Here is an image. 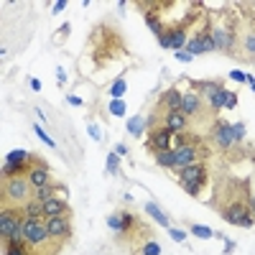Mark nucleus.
Returning <instances> with one entry per match:
<instances>
[{"mask_svg":"<svg viewBox=\"0 0 255 255\" xmlns=\"http://www.w3.org/2000/svg\"><path fill=\"white\" fill-rule=\"evenodd\" d=\"M36 196V189L31 187L28 176H13L3 179V204L10 202V207H23L28 199Z\"/></svg>","mask_w":255,"mask_h":255,"instance_id":"nucleus-1","label":"nucleus"},{"mask_svg":"<svg viewBox=\"0 0 255 255\" xmlns=\"http://www.w3.org/2000/svg\"><path fill=\"white\" fill-rule=\"evenodd\" d=\"M179 174V184H181V189H184L189 196H199V191H202V187H204V181H207V166L204 163H191V166H187V169H181V171H176Z\"/></svg>","mask_w":255,"mask_h":255,"instance_id":"nucleus-2","label":"nucleus"},{"mask_svg":"<svg viewBox=\"0 0 255 255\" xmlns=\"http://www.w3.org/2000/svg\"><path fill=\"white\" fill-rule=\"evenodd\" d=\"M220 214H222V220L227 222V225H235V227H253L255 225V217L250 214V207L243 202V199H232L230 204H225L222 209H220Z\"/></svg>","mask_w":255,"mask_h":255,"instance_id":"nucleus-3","label":"nucleus"},{"mask_svg":"<svg viewBox=\"0 0 255 255\" xmlns=\"http://www.w3.org/2000/svg\"><path fill=\"white\" fill-rule=\"evenodd\" d=\"M23 235H26V243L31 248H46L51 243V235L46 230V220H26Z\"/></svg>","mask_w":255,"mask_h":255,"instance_id":"nucleus-4","label":"nucleus"},{"mask_svg":"<svg viewBox=\"0 0 255 255\" xmlns=\"http://www.w3.org/2000/svg\"><path fill=\"white\" fill-rule=\"evenodd\" d=\"M174 130H169L166 125H153V130H148V148L161 153V151H174Z\"/></svg>","mask_w":255,"mask_h":255,"instance_id":"nucleus-5","label":"nucleus"},{"mask_svg":"<svg viewBox=\"0 0 255 255\" xmlns=\"http://www.w3.org/2000/svg\"><path fill=\"white\" fill-rule=\"evenodd\" d=\"M174 153H176V169L174 171H181V169H187V166H191V163H196V158H199V145H196V140H184L181 145H176L174 148Z\"/></svg>","mask_w":255,"mask_h":255,"instance_id":"nucleus-6","label":"nucleus"},{"mask_svg":"<svg viewBox=\"0 0 255 255\" xmlns=\"http://www.w3.org/2000/svg\"><path fill=\"white\" fill-rule=\"evenodd\" d=\"M107 227H110L118 238L130 232V227H135V217L128 209H115L113 214H107Z\"/></svg>","mask_w":255,"mask_h":255,"instance_id":"nucleus-7","label":"nucleus"},{"mask_svg":"<svg viewBox=\"0 0 255 255\" xmlns=\"http://www.w3.org/2000/svg\"><path fill=\"white\" fill-rule=\"evenodd\" d=\"M209 36H212L217 51L232 54V49H235V31H230V28H225V26H212V28H209Z\"/></svg>","mask_w":255,"mask_h":255,"instance_id":"nucleus-8","label":"nucleus"},{"mask_svg":"<svg viewBox=\"0 0 255 255\" xmlns=\"http://www.w3.org/2000/svg\"><path fill=\"white\" fill-rule=\"evenodd\" d=\"M46 230L51 235V240H69L71 238V222H69V217H49L46 220Z\"/></svg>","mask_w":255,"mask_h":255,"instance_id":"nucleus-9","label":"nucleus"},{"mask_svg":"<svg viewBox=\"0 0 255 255\" xmlns=\"http://www.w3.org/2000/svg\"><path fill=\"white\" fill-rule=\"evenodd\" d=\"M212 135H214V143L220 145V148H225V151H230L235 143V133H232V123H225V120H217L214 123V128H212Z\"/></svg>","mask_w":255,"mask_h":255,"instance_id":"nucleus-10","label":"nucleus"},{"mask_svg":"<svg viewBox=\"0 0 255 255\" xmlns=\"http://www.w3.org/2000/svg\"><path fill=\"white\" fill-rule=\"evenodd\" d=\"M28 181H31L33 189H44V187L51 184V171H49V166H46V161L36 158L33 169H31V174H28Z\"/></svg>","mask_w":255,"mask_h":255,"instance_id":"nucleus-11","label":"nucleus"},{"mask_svg":"<svg viewBox=\"0 0 255 255\" xmlns=\"http://www.w3.org/2000/svg\"><path fill=\"white\" fill-rule=\"evenodd\" d=\"M199 110H202V95L196 89H187L181 95V113L187 118H194V115H199Z\"/></svg>","mask_w":255,"mask_h":255,"instance_id":"nucleus-12","label":"nucleus"},{"mask_svg":"<svg viewBox=\"0 0 255 255\" xmlns=\"http://www.w3.org/2000/svg\"><path fill=\"white\" fill-rule=\"evenodd\" d=\"M49 217H69V202L64 196H54L44 202V220Z\"/></svg>","mask_w":255,"mask_h":255,"instance_id":"nucleus-13","label":"nucleus"},{"mask_svg":"<svg viewBox=\"0 0 255 255\" xmlns=\"http://www.w3.org/2000/svg\"><path fill=\"white\" fill-rule=\"evenodd\" d=\"M187 120H189V118H187L184 113H181V110H171V113L163 115V125H166L169 130H174L176 135L187 130Z\"/></svg>","mask_w":255,"mask_h":255,"instance_id":"nucleus-14","label":"nucleus"},{"mask_svg":"<svg viewBox=\"0 0 255 255\" xmlns=\"http://www.w3.org/2000/svg\"><path fill=\"white\" fill-rule=\"evenodd\" d=\"M181 89H176V87H169L166 92H163V97H161V107L166 113H171V110H181Z\"/></svg>","mask_w":255,"mask_h":255,"instance_id":"nucleus-15","label":"nucleus"},{"mask_svg":"<svg viewBox=\"0 0 255 255\" xmlns=\"http://www.w3.org/2000/svg\"><path fill=\"white\" fill-rule=\"evenodd\" d=\"M163 36L169 39V49H174V51H179L181 46H187V31H184V26H176V28H166L163 31Z\"/></svg>","mask_w":255,"mask_h":255,"instance_id":"nucleus-16","label":"nucleus"},{"mask_svg":"<svg viewBox=\"0 0 255 255\" xmlns=\"http://www.w3.org/2000/svg\"><path fill=\"white\" fill-rule=\"evenodd\" d=\"M220 87H222V84L217 82V79H196V82L191 84V89H196V92L202 95V97H207V100H209V97H212Z\"/></svg>","mask_w":255,"mask_h":255,"instance_id":"nucleus-17","label":"nucleus"},{"mask_svg":"<svg viewBox=\"0 0 255 255\" xmlns=\"http://www.w3.org/2000/svg\"><path fill=\"white\" fill-rule=\"evenodd\" d=\"M23 214L26 220H44V202L41 199H28V202L23 204Z\"/></svg>","mask_w":255,"mask_h":255,"instance_id":"nucleus-18","label":"nucleus"},{"mask_svg":"<svg viewBox=\"0 0 255 255\" xmlns=\"http://www.w3.org/2000/svg\"><path fill=\"white\" fill-rule=\"evenodd\" d=\"M145 214H148L151 220H156L161 227H171V222H169V214L163 212L156 202H145Z\"/></svg>","mask_w":255,"mask_h":255,"instance_id":"nucleus-19","label":"nucleus"},{"mask_svg":"<svg viewBox=\"0 0 255 255\" xmlns=\"http://www.w3.org/2000/svg\"><path fill=\"white\" fill-rule=\"evenodd\" d=\"M153 161H156V166H161V169H176V153L174 151H161V153H156L153 156Z\"/></svg>","mask_w":255,"mask_h":255,"instance_id":"nucleus-20","label":"nucleus"},{"mask_svg":"<svg viewBox=\"0 0 255 255\" xmlns=\"http://www.w3.org/2000/svg\"><path fill=\"white\" fill-rule=\"evenodd\" d=\"M145 26H148L156 36H163V31H166V26L161 23V18L156 13H151V10H145Z\"/></svg>","mask_w":255,"mask_h":255,"instance_id":"nucleus-21","label":"nucleus"},{"mask_svg":"<svg viewBox=\"0 0 255 255\" xmlns=\"http://www.w3.org/2000/svg\"><path fill=\"white\" fill-rule=\"evenodd\" d=\"M143 130H145V120H143L140 115H133L130 120H128V133H130V135L140 138V135H143Z\"/></svg>","mask_w":255,"mask_h":255,"instance_id":"nucleus-22","label":"nucleus"},{"mask_svg":"<svg viewBox=\"0 0 255 255\" xmlns=\"http://www.w3.org/2000/svg\"><path fill=\"white\" fill-rule=\"evenodd\" d=\"M28 161H33V156L28 151H21V148H15L5 156V163H28Z\"/></svg>","mask_w":255,"mask_h":255,"instance_id":"nucleus-23","label":"nucleus"},{"mask_svg":"<svg viewBox=\"0 0 255 255\" xmlns=\"http://www.w3.org/2000/svg\"><path fill=\"white\" fill-rule=\"evenodd\" d=\"M3 248H5V255H28V243L8 240V243H3Z\"/></svg>","mask_w":255,"mask_h":255,"instance_id":"nucleus-24","label":"nucleus"},{"mask_svg":"<svg viewBox=\"0 0 255 255\" xmlns=\"http://www.w3.org/2000/svg\"><path fill=\"white\" fill-rule=\"evenodd\" d=\"M196 39H199V44H202V51H204V54L217 51V49H214V41H212V36H209V28H204V31H196Z\"/></svg>","mask_w":255,"mask_h":255,"instance_id":"nucleus-25","label":"nucleus"},{"mask_svg":"<svg viewBox=\"0 0 255 255\" xmlns=\"http://www.w3.org/2000/svg\"><path fill=\"white\" fill-rule=\"evenodd\" d=\"M189 232L194 235V238H199V240H209V238H214V232L207 227V225H189Z\"/></svg>","mask_w":255,"mask_h":255,"instance_id":"nucleus-26","label":"nucleus"},{"mask_svg":"<svg viewBox=\"0 0 255 255\" xmlns=\"http://www.w3.org/2000/svg\"><path fill=\"white\" fill-rule=\"evenodd\" d=\"M243 51L248 59H255V31H248L243 39Z\"/></svg>","mask_w":255,"mask_h":255,"instance_id":"nucleus-27","label":"nucleus"},{"mask_svg":"<svg viewBox=\"0 0 255 255\" xmlns=\"http://www.w3.org/2000/svg\"><path fill=\"white\" fill-rule=\"evenodd\" d=\"M225 92H227V87H220V89H217V92L209 97V107H212L214 113H217V110H222V107H225Z\"/></svg>","mask_w":255,"mask_h":255,"instance_id":"nucleus-28","label":"nucleus"},{"mask_svg":"<svg viewBox=\"0 0 255 255\" xmlns=\"http://www.w3.org/2000/svg\"><path fill=\"white\" fill-rule=\"evenodd\" d=\"M125 87H128V82H125L123 77H120V79H115V82H113V87H110V97H113V100H120V97L125 95Z\"/></svg>","mask_w":255,"mask_h":255,"instance_id":"nucleus-29","label":"nucleus"},{"mask_svg":"<svg viewBox=\"0 0 255 255\" xmlns=\"http://www.w3.org/2000/svg\"><path fill=\"white\" fill-rule=\"evenodd\" d=\"M138 255H161V245L156 240H145L143 248L138 250Z\"/></svg>","mask_w":255,"mask_h":255,"instance_id":"nucleus-30","label":"nucleus"},{"mask_svg":"<svg viewBox=\"0 0 255 255\" xmlns=\"http://www.w3.org/2000/svg\"><path fill=\"white\" fill-rule=\"evenodd\" d=\"M187 54H189V57H199V54H204V51H202V44H199V39H196V33L187 41Z\"/></svg>","mask_w":255,"mask_h":255,"instance_id":"nucleus-31","label":"nucleus"},{"mask_svg":"<svg viewBox=\"0 0 255 255\" xmlns=\"http://www.w3.org/2000/svg\"><path fill=\"white\" fill-rule=\"evenodd\" d=\"M107 174H120V156L118 153H107Z\"/></svg>","mask_w":255,"mask_h":255,"instance_id":"nucleus-32","label":"nucleus"},{"mask_svg":"<svg viewBox=\"0 0 255 255\" xmlns=\"http://www.w3.org/2000/svg\"><path fill=\"white\" fill-rule=\"evenodd\" d=\"M33 133L39 135V138H41V140L49 145V148H57V143H54V138H51L49 133H44V128H41V125H33Z\"/></svg>","mask_w":255,"mask_h":255,"instance_id":"nucleus-33","label":"nucleus"},{"mask_svg":"<svg viewBox=\"0 0 255 255\" xmlns=\"http://www.w3.org/2000/svg\"><path fill=\"white\" fill-rule=\"evenodd\" d=\"M110 115H115V118H123V115H125V102H123V100H113V102H110Z\"/></svg>","mask_w":255,"mask_h":255,"instance_id":"nucleus-34","label":"nucleus"},{"mask_svg":"<svg viewBox=\"0 0 255 255\" xmlns=\"http://www.w3.org/2000/svg\"><path fill=\"white\" fill-rule=\"evenodd\" d=\"M169 235H171L174 243H187V232L179 230V227H169Z\"/></svg>","mask_w":255,"mask_h":255,"instance_id":"nucleus-35","label":"nucleus"},{"mask_svg":"<svg viewBox=\"0 0 255 255\" xmlns=\"http://www.w3.org/2000/svg\"><path fill=\"white\" fill-rule=\"evenodd\" d=\"M225 107H227V110H235V107H238V95L230 92V89L225 92Z\"/></svg>","mask_w":255,"mask_h":255,"instance_id":"nucleus-36","label":"nucleus"},{"mask_svg":"<svg viewBox=\"0 0 255 255\" xmlns=\"http://www.w3.org/2000/svg\"><path fill=\"white\" fill-rule=\"evenodd\" d=\"M232 133H235V140L240 143V140L245 138V125H243V123H235V125H232Z\"/></svg>","mask_w":255,"mask_h":255,"instance_id":"nucleus-37","label":"nucleus"},{"mask_svg":"<svg viewBox=\"0 0 255 255\" xmlns=\"http://www.w3.org/2000/svg\"><path fill=\"white\" fill-rule=\"evenodd\" d=\"M230 79H235V82H248V74H245V71H240V69H232V71H230Z\"/></svg>","mask_w":255,"mask_h":255,"instance_id":"nucleus-38","label":"nucleus"},{"mask_svg":"<svg viewBox=\"0 0 255 255\" xmlns=\"http://www.w3.org/2000/svg\"><path fill=\"white\" fill-rule=\"evenodd\" d=\"M174 57H176V59H179L181 64H189V62L194 59V57H189V54H187V51H174Z\"/></svg>","mask_w":255,"mask_h":255,"instance_id":"nucleus-39","label":"nucleus"},{"mask_svg":"<svg viewBox=\"0 0 255 255\" xmlns=\"http://www.w3.org/2000/svg\"><path fill=\"white\" fill-rule=\"evenodd\" d=\"M64 8H66V0H57V3L51 5V13H54V15H59Z\"/></svg>","mask_w":255,"mask_h":255,"instance_id":"nucleus-40","label":"nucleus"},{"mask_svg":"<svg viewBox=\"0 0 255 255\" xmlns=\"http://www.w3.org/2000/svg\"><path fill=\"white\" fill-rule=\"evenodd\" d=\"M89 135H92L95 140H102V133H100V128H97V125H92V123H89Z\"/></svg>","mask_w":255,"mask_h":255,"instance_id":"nucleus-41","label":"nucleus"},{"mask_svg":"<svg viewBox=\"0 0 255 255\" xmlns=\"http://www.w3.org/2000/svg\"><path fill=\"white\" fill-rule=\"evenodd\" d=\"M115 153H118L120 158H123V156H128V145H125V143H118V145H115Z\"/></svg>","mask_w":255,"mask_h":255,"instance_id":"nucleus-42","label":"nucleus"},{"mask_svg":"<svg viewBox=\"0 0 255 255\" xmlns=\"http://www.w3.org/2000/svg\"><path fill=\"white\" fill-rule=\"evenodd\" d=\"M57 79H59V84H66V71H64L62 66L57 69Z\"/></svg>","mask_w":255,"mask_h":255,"instance_id":"nucleus-43","label":"nucleus"},{"mask_svg":"<svg viewBox=\"0 0 255 255\" xmlns=\"http://www.w3.org/2000/svg\"><path fill=\"white\" fill-rule=\"evenodd\" d=\"M66 102H69V105H82V100H79L77 95H66Z\"/></svg>","mask_w":255,"mask_h":255,"instance_id":"nucleus-44","label":"nucleus"},{"mask_svg":"<svg viewBox=\"0 0 255 255\" xmlns=\"http://www.w3.org/2000/svg\"><path fill=\"white\" fill-rule=\"evenodd\" d=\"M248 207H250V214L255 217V194H250V199H248Z\"/></svg>","mask_w":255,"mask_h":255,"instance_id":"nucleus-45","label":"nucleus"},{"mask_svg":"<svg viewBox=\"0 0 255 255\" xmlns=\"http://www.w3.org/2000/svg\"><path fill=\"white\" fill-rule=\"evenodd\" d=\"M235 250V243L232 240H225V253H232Z\"/></svg>","mask_w":255,"mask_h":255,"instance_id":"nucleus-46","label":"nucleus"},{"mask_svg":"<svg viewBox=\"0 0 255 255\" xmlns=\"http://www.w3.org/2000/svg\"><path fill=\"white\" fill-rule=\"evenodd\" d=\"M31 87L36 89V92H39V89H41V82H39V79H31Z\"/></svg>","mask_w":255,"mask_h":255,"instance_id":"nucleus-47","label":"nucleus"},{"mask_svg":"<svg viewBox=\"0 0 255 255\" xmlns=\"http://www.w3.org/2000/svg\"><path fill=\"white\" fill-rule=\"evenodd\" d=\"M248 84L253 87V92H255V77H250V74H248Z\"/></svg>","mask_w":255,"mask_h":255,"instance_id":"nucleus-48","label":"nucleus"},{"mask_svg":"<svg viewBox=\"0 0 255 255\" xmlns=\"http://www.w3.org/2000/svg\"><path fill=\"white\" fill-rule=\"evenodd\" d=\"M250 8H253V10H255V3H250Z\"/></svg>","mask_w":255,"mask_h":255,"instance_id":"nucleus-49","label":"nucleus"}]
</instances>
